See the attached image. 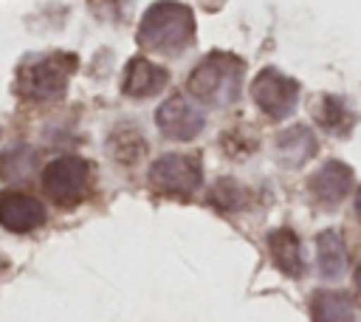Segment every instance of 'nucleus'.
I'll return each instance as SVG.
<instances>
[{
	"label": "nucleus",
	"instance_id": "6e6552de",
	"mask_svg": "<svg viewBox=\"0 0 361 322\" xmlns=\"http://www.w3.org/2000/svg\"><path fill=\"white\" fill-rule=\"evenodd\" d=\"M45 223V206L25 192H0V226L11 232H31Z\"/></svg>",
	"mask_w": 361,
	"mask_h": 322
},
{
	"label": "nucleus",
	"instance_id": "f3484780",
	"mask_svg": "<svg viewBox=\"0 0 361 322\" xmlns=\"http://www.w3.org/2000/svg\"><path fill=\"white\" fill-rule=\"evenodd\" d=\"M90 8L99 17H121L130 8V0H90Z\"/></svg>",
	"mask_w": 361,
	"mask_h": 322
},
{
	"label": "nucleus",
	"instance_id": "ddd939ff",
	"mask_svg": "<svg viewBox=\"0 0 361 322\" xmlns=\"http://www.w3.org/2000/svg\"><path fill=\"white\" fill-rule=\"evenodd\" d=\"M276 150H279V161L282 164L299 167L302 161H307L316 153V136L305 124H296V127H290V130H285L279 136Z\"/></svg>",
	"mask_w": 361,
	"mask_h": 322
},
{
	"label": "nucleus",
	"instance_id": "9b49d317",
	"mask_svg": "<svg viewBox=\"0 0 361 322\" xmlns=\"http://www.w3.org/2000/svg\"><path fill=\"white\" fill-rule=\"evenodd\" d=\"M268 246H271V257H274V263H276L279 271H285V274H290V277H299V274H302V268H305L302 246H299V237H296L290 229H276V232H271Z\"/></svg>",
	"mask_w": 361,
	"mask_h": 322
},
{
	"label": "nucleus",
	"instance_id": "dca6fc26",
	"mask_svg": "<svg viewBox=\"0 0 361 322\" xmlns=\"http://www.w3.org/2000/svg\"><path fill=\"white\" fill-rule=\"evenodd\" d=\"M319 121H322L327 130H333V133H338V136H341V133L350 127L353 116H350V110H347V105H344L341 99H336V96H327V99H322Z\"/></svg>",
	"mask_w": 361,
	"mask_h": 322
},
{
	"label": "nucleus",
	"instance_id": "f8f14e48",
	"mask_svg": "<svg viewBox=\"0 0 361 322\" xmlns=\"http://www.w3.org/2000/svg\"><path fill=\"white\" fill-rule=\"evenodd\" d=\"M313 322H353V299L344 291H316L310 299Z\"/></svg>",
	"mask_w": 361,
	"mask_h": 322
},
{
	"label": "nucleus",
	"instance_id": "7ed1b4c3",
	"mask_svg": "<svg viewBox=\"0 0 361 322\" xmlns=\"http://www.w3.org/2000/svg\"><path fill=\"white\" fill-rule=\"evenodd\" d=\"M73 65L76 59L71 54H48V56H37L34 62H25L17 71V93L28 102L56 99L65 90Z\"/></svg>",
	"mask_w": 361,
	"mask_h": 322
},
{
	"label": "nucleus",
	"instance_id": "6ab92c4d",
	"mask_svg": "<svg viewBox=\"0 0 361 322\" xmlns=\"http://www.w3.org/2000/svg\"><path fill=\"white\" fill-rule=\"evenodd\" d=\"M355 285L361 288V266H358V271H355Z\"/></svg>",
	"mask_w": 361,
	"mask_h": 322
},
{
	"label": "nucleus",
	"instance_id": "a211bd4d",
	"mask_svg": "<svg viewBox=\"0 0 361 322\" xmlns=\"http://www.w3.org/2000/svg\"><path fill=\"white\" fill-rule=\"evenodd\" d=\"M355 212H358V217H361V189H358V195H355Z\"/></svg>",
	"mask_w": 361,
	"mask_h": 322
},
{
	"label": "nucleus",
	"instance_id": "f03ea898",
	"mask_svg": "<svg viewBox=\"0 0 361 322\" xmlns=\"http://www.w3.org/2000/svg\"><path fill=\"white\" fill-rule=\"evenodd\" d=\"M240 79H243V62L234 54H209L192 73H189V93L206 105L226 107L240 96Z\"/></svg>",
	"mask_w": 361,
	"mask_h": 322
},
{
	"label": "nucleus",
	"instance_id": "2eb2a0df",
	"mask_svg": "<svg viewBox=\"0 0 361 322\" xmlns=\"http://www.w3.org/2000/svg\"><path fill=\"white\" fill-rule=\"evenodd\" d=\"M37 164V153L31 147H14L0 155V178H28Z\"/></svg>",
	"mask_w": 361,
	"mask_h": 322
},
{
	"label": "nucleus",
	"instance_id": "20e7f679",
	"mask_svg": "<svg viewBox=\"0 0 361 322\" xmlns=\"http://www.w3.org/2000/svg\"><path fill=\"white\" fill-rule=\"evenodd\" d=\"M149 184L164 195L189 198L200 186V161L183 153L161 155L149 169Z\"/></svg>",
	"mask_w": 361,
	"mask_h": 322
},
{
	"label": "nucleus",
	"instance_id": "1a4fd4ad",
	"mask_svg": "<svg viewBox=\"0 0 361 322\" xmlns=\"http://www.w3.org/2000/svg\"><path fill=\"white\" fill-rule=\"evenodd\" d=\"M353 184V169L341 161H327L313 178H310V192L319 203L324 206H336L347 198Z\"/></svg>",
	"mask_w": 361,
	"mask_h": 322
},
{
	"label": "nucleus",
	"instance_id": "f257e3e1",
	"mask_svg": "<svg viewBox=\"0 0 361 322\" xmlns=\"http://www.w3.org/2000/svg\"><path fill=\"white\" fill-rule=\"evenodd\" d=\"M195 34V14L175 0H158L138 25V42L158 54H180Z\"/></svg>",
	"mask_w": 361,
	"mask_h": 322
},
{
	"label": "nucleus",
	"instance_id": "4468645a",
	"mask_svg": "<svg viewBox=\"0 0 361 322\" xmlns=\"http://www.w3.org/2000/svg\"><path fill=\"white\" fill-rule=\"evenodd\" d=\"M316 257H319V274L327 280H336L347 271V249L338 232H322L316 240Z\"/></svg>",
	"mask_w": 361,
	"mask_h": 322
},
{
	"label": "nucleus",
	"instance_id": "39448f33",
	"mask_svg": "<svg viewBox=\"0 0 361 322\" xmlns=\"http://www.w3.org/2000/svg\"><path fill=\"white\" fill-rule=\"evenodd\" d=\"M87 181H90V169L82 158L76 155H62L56 161H51L42 172V189L51 201L62 203V206H71L76 201H82L85 189H87Z\"/></svg>",
	"mask_w": 361,
	"mask_h": 322
},
{
	"label": "nucleus",
	"instance_id": "0eeeda50",
	"mask_svg": "<svg viewBox=\"0 0 361 322\" xmlns=\"http://www.w3.org/2000/svg\"><path fill=\"white\" fill-rule=\"evenodd\" d=\"M155 121H158V127H161L164 136H169V138H175V141H189V138H195V136L203 130L206 116H203V110H200L195 102H189L186 96H172V99H166V102L158 107Z\"/></svg>",
	"mask_w": 361,
	"mask_h": 322
},
{
	"label": "nucleus",
	"instance_id": "423d86ee",
	"mask_svg": "<svg viewBox=\"0 0 361 322\" xmlns=\"http://www.w3.org/2000/svg\"><path fill=\"white\" fill-rule=\"evenodd\" d=\"M254 102L259 105V110H265L271 119H282L288 113H293L296 102H299V85L279 73L276 68H265L259 71V76L251 85Z\"/></svg>",
	"mask_w": 361,
	"mask_h": 322
},
{
	"label": "nucleus",
	"instance_id": "9d476101",
	"mask_svg": "<svg viewBox=\"0 0 361 322\" xmlns=\"http://www.w3.org/2000/svg\"><path fill=\"white\" fill-rule=\"evenodd\" d=\"M166 79H169V73L161 65H155L144 56H135V59H130V65L124 71L121 88L133 99H147V96H155L166 85Z\"/></svg>",
	"mask_w": 361,
	"mask_h": 322
}]
</instances>
